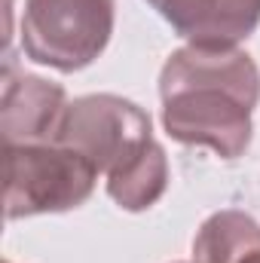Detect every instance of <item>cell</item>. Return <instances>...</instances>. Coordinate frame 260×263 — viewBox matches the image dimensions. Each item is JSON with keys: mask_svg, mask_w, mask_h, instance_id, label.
Returning <instances> with one entry per match:
<instances>
[{"mask_svg": "<svg viewBox=\"0 0 260 263\" xmlns=\"http://www.w3.org/2000/svg\"><path fill=\"white\" fill-rule=\"evenodd\" d=\"M162 123L181 144L211 147L236 159L251 144V114L260 101V70L236 46H184L159 77Z\"/></svg>", "mask_w": 260, "mask_h": 263, "instance_id": "cell-1", "label": "cell"}, {"mask_svg": "<svg viewBox=\"0 0 260 263\" xmlns=\"http://www.w3.org/2000/svg\"><path fill=\"white\" fill-rule=\"evenodd\" d=\"M59 144L89 156L107 175V193L126 211H144L165 193L169 162L150 135V117L120 95L77 98L65 114Z\"/></svg>", "mask_w": 260, "mask_h": 263, "instance_id": "cell-2", "label": "cell"}, {"mask_svg": "<svg viewBox=\"0 0 260 263\" xmlns=\"http://www.w3.org/2000/svg\"><path fill=\"white\" fill-rule=\"evenodd\" d=\"M98 168L67 144H6L3 205L6 217L67 211L92 196Z\"/></svg>", "mask_w": 260, "mask_h": 263, "instance_id": "cell-3", "label": "cell"}, {"mask_svg": "<svg viewBox=\"0 0 260 263\" xmlns=\"http://www.w3.org/2000/svg\"><path fill=\"white\" fill-rule=\"evenodd\" d=\"M114 34V0H25L22 49L62 73L92 65Z\"/></svg>", "mask_w": 260, "mask_h": 263, "instance_id": "cell-4", "label": "cell"}, {"mask_svg": "<svg viewBox=\"0 0 260 263\" xmlns=\"http://www.w3.org/2000/svg\"><path fill=\"white\" fill-rule=\"evenodd\" d=\"M67 95L59 83L6 67L0 132L3 144H55L67 114Z\"/></svg>", "mask_w": 260, "mask_h": 263, "instance_id": "cell-5", "label": "cell"}, {"mask_svg": "<svg viewBox=\"0 0 260 263\" xmlns=\"http://www.w3.org/2000/svg\"><path fill=\"white\" fill-rule=\"evenodd\" d=\"M196 46H236L260 25V0H147Z\"/></svg>", "mask_w": 260, "mask_h": 263, "instance_id": "cell-6", "label": "cell"}, {"mask_svg": "<svg viewBox=\"0 0 260 263\" xmlns=\"http://www.w3.org/2000/svg\"><path fill=\"white\" fill-rule=\"evenodd\" d=\"M236 263H260V239H257V242H254V245H251V248H248V251H245V254H242Z\"/></svg>", "mask_w": 260, "mask_h": 263, "instance_id": "cell-7", "label": "cell"}, {"mask_svg": "<svg viewBox=\"0 0 260 263\" xmlns=\"http://www.w3.org/2000/svg\"><path fill=\"white\" fill-rule=\"evenodd\" d=\"M6 263H9V260H6Z\"/></svg>", "mask_w": 260, "mask_h": 263, "instance_id": "cell-8", "label": "cell"}]
</instances>
